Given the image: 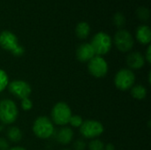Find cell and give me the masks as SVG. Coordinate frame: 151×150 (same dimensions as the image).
Returning <instances> with one entry per match:
<instances>
[{
    "label": "cell",
    "instance_id": "cell-1",
    "mask_svg": "<svg viewBox=\"0 0 151 150\" xmlns=\"http://www.w3.org/2000/svg\"><path fill=\"white\" fill-rule=\"evenodd\" d=\"M0 47L4 50L12 52L15 57H20L24 54V48L19 44L18 37L11 31L5 30L0 34Z\"/></svg>",
    "mask_w": 151,
    "mask_h": 150
},
{
    "label": "cell",
    "instance_id": "cell-11",
    "mask_svg": "<svg viewBox=\"0 0 151 150\" xmlns=\"http://www.w3.org/2000/svg\"><path fill=\"white\" fill-rule=\"evenodd\" d=\"M95 51L90 43L85 42L81 44L76 50L77 59L81 62H88L95 57Z\"/></svg>",
    "mask_w": 151,
    "mask_h": 150
},
{
    "label": "cell",
    "instance_id": "cell-17",
    "mask_svg": "<svg viewBox=\"0 0 151 150\" xmlns=\"http://www.w3.org/2000/svg\"><path fill=\"white\" fill-rule=\"evenodd\" d=\"M6 135H7L8 140L10 141L13 142V143H16V142L20 141L21 139H22V133H21L20 129L19 127H17V126L10 127L7 130Z\"/></svg>",
    "mask_w": 151,
    "mask_h": 150
},
{
    "label": "cell",
    "instance_id": "cell-13",
    "mask_svg": "<svg viewBox=\"0 0 151 150\" xmlns=\"http://www.w3.org/2000/svg\"><path fill=\"white\" fill-rule=\"evenodd\" d=\"M136 39L142 44H150L151 41V31L149 26L142 25L136 30Z\"/></svg>",
    "mask_w": 151,
    "mask_h": 150
},
{
    "label": "cell",
    "instance_id": "cell-24",
    "mask_svg": "<svg viewBox=\"0 0 151 150\" xmlns=\"http://www.w3.org/2000/svg\"><path fill=\"white\" fill-rule=\"evenodd\" d=\"M73 149L74 150H85L86 149V143L82 140H77L73 143Z\"/></svg>",
    "mask_w": 151,
    "mask_h": 150
},
{
    "label": "cell",
    "instance_id": "cell-30",
    "mask_svg": "<svg viewBox=\"0 0 151 150\" xmlns=\"http://www.w3.org/2000/svg\"><path fill=\"white\" fill-rule=\"evenodd\" d=\"M62 150H70V149H62Z\"/></svg>",
    "mask_w": 151,
    "mask_h": 150
},
{
    "label": "cell",
    "instance_id": "cell-4",
    "mask_svg": "<svg viewBox=\"0 0 151 150\" xmlns=\"http://www.w3.org/2000/svg\"><path fill=\"white\" fill-rule=\"evenodd\" d=\"M33 132L40 139H48L54 133V126L52 121L44 116L37 118L33 125Z\"/></svg>",
    "mask_w": 151,
    "mask_h": 150
},
{
    "label": "cell",
    "instance_id": "cell-14",
    "mask_svg": "<svg viewBox=\"0 0 151 150\" xmlns=\"http://www.w3.org/2000/svg\"><path fill=\"white\" fill-rule=\"evenodd\" d=\"M73 131L67 126L62 127L57 134V140L62 145L69 144L73 141Z\"/></svg>",
    "mask_w": 151,
    "mask_h": 150
},
{
    "label": "cell",
    "instance_id": "cell-29",
    "mask_svg": "<svg viewBox=\"0 0 151 150\" xmlns=\"http://www.w3.org/2000/svg\"><path fill=\"white\" fill-rule=\"evenodd\" d=\"M150 75H151V73H150H150H149V83H150H150H151Z\"/></svg>",
    "mask_w": 151,
    "mask_h": 150
},
{
    "label": "cell",
    "instance_id": "cell-28",
    "mask_svg": "<svg viewBox=\"0 0 151 150\" xmlns=\"http://www.w3.org/2000/svg\"><path fill=\"white\" fill-rule=\"evenodd\" d=\"M9 150H27L26 149L22 148V147H13L12 149H9Z\"/></svg>",
    "mask_w": 151,
    "mask_h": 150
},
{
    "label": "cell",
    "instance_id": "cell-16",
    "mask_svg": "<svg viewBox=\"0 0 151 150\" xmlns=\"http://www.w3.org/2000/svg\"><path fill=\"white\" fill-rule=\"evenodd\" d=\"M131 95L136 100H143L147 96V89L141 84L133 86L131 88Z\"/></svg>",
    "mask_w": 151,
    "mask_h": 150
},
{
    "label": "cell",
    "instance_id": "cell-8",
    "mask_svg": "<svg viewBox=\"0 0 151 150\" xmlns=\"http://www.w3.org/2000/svg\"><path fill=\"white\" fill-rule=\"evenodd\" d=\"M104 131L102 123L96 120H86L83 121L81 126L80 132L81 135L87 139H94L100 136Z\"/></svg>",
    "mask_w": 151,
    "mask_h": 150
},
{
    "label": "cell",
    "instance_id": "cell-20",
    "mask_svg": "<svg viewBox=\"0 0 151 150\" xmlns=\"http://www.w3.org/2000/svg\"><path fill=\"white\" fill-rule=\"evenodd\" d=\"M8 84H9L8 75L4 70L0 69V92L4 90L7 88Z\"/></svg>",
    "mask_w": 151,
    "mask_h": 150
},
{
    "label": "cell",
    "instance_id": "cell-25",
    "mask_svg": "<svg viewBox=\"0 0 151 150\" xmlns=\"http://www.w3.org/2000/svg\"><path fill=\"white\" fill-rule=\"evenodd\" d=\"M9 142L4 139L0 137V150H9Z\"/></svg>",
    "mask_w": 151,
    "mask_h": 150
},
{
    "label": "cell",
    "instance_id": "cell-6",
    "mask_svg": "<svg viewBox=\"0 0 151 150\" xmlns=\"http://www.w3.org/2000/svg\"><path fill=\"white\" fill-rule=\"evenodd\" d=\"M135 82V75L130 69L119 70L115 78L114 83L117 88L122 91L130 89Z\"/></svg>",
    "mask_w": 151,
    "mask_h": 150
},
{
    "label": "cell",
    "instance_id": "cell-21",
    "mask_svg": "<svg viewBox=\"0 0 151 150\" xmlns=\"http://www.w3.org/2000/svg\"><path fill=\"white\" fill-rule=\"evenodd\" d=\"M89 150H104V143L100 140H93L88 144Z\"/></svg>",
    "mask_w": 151,
    "mask_h": 150
},
{
    "label": "cell",
    "instance_id": "cell-23",
    "mask_svg": "<svg viewBox=\"0 0 151 150\" xmlns=\"http://www.w3.org/2000/svg\"><path fill=\"white\" fill-rule=\"evenodd\" d=\"M21 108L24 111H30L33 108V103L29 98H25L21 100Z\"/></svg>",
    "mask_w": 151,
    "mask_h": 150
},
{
    "label": "cell",
    "instance_id": "cell-3",
    "mask_svg": "<svg viewBox=\"0 0 151 150\" xmlns=\"http://www.w3.org/2000/svg\"><path fill=\"white\" fill-rule=\"evenodd\" d=\"M95 54L97 56H104L107 54L112 46V40L111 36L104 32H98L92 38L90 42Z\"/></svg>",
    "mask_w": 151,
    "mask_h": 150
},
{
    "label": "cell",
    "instance_id": "cell-10",
    "mask_svg": "<svg viewBox=\"0 0 151 150\" xmlns=\"http://www.w3.org/2000/svg\"><path fill=\"white\" fill-rule=\"evenodd\" d=\"M88 69L89 73L96 78H103L107 74L108 64L105 59L100 56H95L88 61Z\"/></svg>",
    "mask_w": 151,
    "mask_h": 150
},
{
    "label": "cell",
    "instance_id": "cell-18",
    "mask_svg": "<svg viewBox=\"0 0 151 150\" xmlns=\"http://www.w3.org/2000/svg\"><path fill=\"white\" fill-rule=\"evenodd\" d=\"M112 21H113V24L117 27H122L125 26L126 24V17L124 14H122L121 12H116L114 15H113V18H112Z\"/></svg>",
    "mask_w": 151,
    "mask_h": 150
},
{
    "label": "cell",
    "instance_id": "cell-7",
    "mask_svg": "<svg viewBox=\"0 0 151 150\" xmlns=\"http://www.w3.org/2000/svg\"><path fill=\"white\" fill-rule=\"evenodd\" d=\"M114 43L121 52H128L134 47V38L130 32L126 29H119L114 35Z\"/></svg>",
    "mask_w": 151,
    "mask_h": 150
},
{
    "label": "cell",
    "instance_id": "cell-15",
    "mask_svg": "<svg viewBox=\"0 0 151 150\" xmlns=\"http://www.w3.org/2000/svg\"><path fill=\"white\" fill-rule=\"evenodd\" d=\"M75 33L76 35L79 39H86L90 33V26L88 23L85 22V21H81L79 22L76 26L75 28Z\"/></svg>",
    "mask_w": 151,
    "mask_h": 150
},
{
    "label": "cell",
    "instance_id": "cell-26",
    "mask_svg": "<svg viewBox=\"0 0 151 150\" xmlns=\"http://www.w3.org/2000/svg\"><path fill=\"white\" fill-rule=\"evenodd\" d=\"M144 58H145V61H147L149 64H150L151 63V46L150 45H149V46H148V49H147V50H146V55H145Z\"/></svg>",
    "mask_w": 151,
    "mask_h": 150
},
{
    "label": "cell",
    "instance_id": "cell-27",
    "mask_svg": "<svg viewBox=\"0 0 151 150\" xmlns=\"http://www.w3.org/2000/svg\"><path fill=\"white\" fill-rule=\"evenodd\" d=\"M104 150H115V147L111 143H108L104 145Z\"/></svg>",
    "mask_w": 151,
    "mask_h": 150
},
{
    "label": "cell",
    "instance_id": "cell-2",
    "mask_svg": "<svg viewBox=\"0 0 151 150\" xmlns=\"http://www.w3.org/2000/svg\"><path fill=\"white\" fill-rule=\"evenodd\" d=\"M19 116V110L15 103L10 99H4L0 102V121L5 125H11L16 121Z\"/></svg>",
    "mask_w": 151,
    "mask_h": 150
},
{
    "label": "cell",
    "instance_id": "cell-9",
    "mask_svg": "<svg viewBox=\"0 0 151 150\" xmlns=\"http://www.w3.org/2000/svg\"><path fill=\"white\" fill-rule=\"evenodd\" d=\"M7 87H8L9 92L12 95H14L15 97L20 100L28 98L32 92V88L30 85L27 82L24 80H12V82L8 84Z\"/></svg>",
    "mask_w": 151,
    "mask_h": 150
},
{
    "label": "cell",
    "instance_id": "cell-12",
    "mask_svg": "<svg viewBox=\"0 0 151 150\" xmlns=\"http://www.w3.org/2000/svg\"><path fill=\"white\" fill-rule=\"evenodd\" d=\"M127 64L131 69L134 70L141 69L145 64L144 56L138 51L132 52L127 57Z\"/></svg>",
    "mask_w": 151,
    "mask_h": 150
},
{
    "label": "cell",
    "instance_id": "cell-19",
    "mask_svg": "<svg viewBox=\"0 0 151 150\" xmlns=\"http://www.w3.org/2000/svg\"><path fill=\"white\" fill-rule=\"evenodd\" d=\"M136 15L137 17L141 19V20H148L150 19V10L146 7H139L136 11Z\"/></svg>",
    "mask_w": 151,
    "mask_h": 150
},
{
    "label": "cell",
    "instance_id": "cell-22",
    "mask_svg": "<svg viewBox=\"0 0 151 150\" xmlns=\"http://www.w3.org/2000/svg\"><path fill=\"white\" fill-rule=\"evenodd\" d=\"M69 123L73 127H81V126L83 123V120H82V118L81 116H78V115L73 116L72 115V117L69 120Z\"/></svg>",
    "mask_w": 151,
    "mask_h": 150
},
{
    "label": "cell",
    "instance_id": "cell-5",
    "mask_svg": "<svg viewBox=\"0 0 151 150\" xmlns=\"http://www.w3.org/2000/svg\"><path fill=\"white\" fill-rule=\"evenodd\" d=\"M72 117V111L68 104L60 102L54 105L51 111L52 121L58 126H65L69 123Z\"/></svg>",
    "mask_w": 151,
    "mask_h": 150
}]
</instances>
